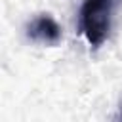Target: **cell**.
Wrapping results in <instances>:
<instances>
[{
    "label": "cell",
    "mask_w": 122,
    "mask_h": 122,
    "mask_svg": "<svg viewBox=\"0 0 122 122\" xmlns=\"http://www.w3.org/2000/svg\"><path fill=\"white\" fill-rule=\"evenodd\" d=\"M122 10V0H84L80 8V30L92 48H99L109 36Z\"/></svg>",
    "instance_id": "cell-1"
},
{
    "label": "cell",
    "mask_w": 122,
    "mask_h": 122,
    "mask_svg": "<svg viewBox=\"0 0 122 122\" xmlns=\"http://www.w3.org/2000/svg\"><path fill=\"white\" fill-rule=\"evenodd\" d=\"M25 34L30 42L44 46H57L63 38L59 23L48 13H40L34 19H30L25 27Z\"/></svg>",
    "instance_id": "cell-2"
}]
</instances>
